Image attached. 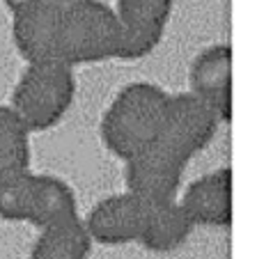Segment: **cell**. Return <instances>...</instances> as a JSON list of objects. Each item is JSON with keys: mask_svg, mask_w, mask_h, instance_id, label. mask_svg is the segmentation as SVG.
Listing matches in <instances>:
<instances>
[{"mask_svg": "<svg viewBox=\"0 0 257 259\" xmlns=\"http://www.w3.org/2000/svg\"><path fill=\"white\" fill-rule=\"evenodd\" d=\"M62 5L30 3L12 12V39L25 62L58 60Z\"/></svg>", "mask_w": 257, "mask_h": 259, "instance_id": "8", "label": "cell"}, {"mask_svg": "<svg viewBox=\"0 0 257 259\" xmlns=\"http://www.w3.org/2000/svg\"><path fill=\"white\" fill-rule=\"evenodd\" d=\"M122 25L103 0H76L62 10L58 60L69 67L94 64L120 55Z\"/></svg>", "mask_w": 257, "mask_h": 259, "instance_id": "3", "label": "cell"}, {"mask_svg": "<svg viewBox=\"0 0 257 259\" xmlns=\"http://www.w3.org/2000/svg\"><path fill=\"white\" fill-rule=\"evenodd\" d=\"M30 167V131L10 106H0V175Z\"/></svg>", "mask_w": 257, "mask_h": 259, "instance_id": "14", "label": "cell"}, {"mask_svg": "<svg viewBox=\"0 0 257 259\" xmlns=\"http://www.w3.org/2000/svg\"><path fill=\"white\" fill-rule=\"evenodd\" d=\"M168 101L170 94L150 80L124 85L101 115V140L108 152L126 163L159 140Z\"/></svg>", "mask_w": 257, "mask_h": 259, "instance_id": "1", "label": "cell"}, {"mask_svg": "<svg viewBox=\"0 0 257 259\" xmlns=\"http://www.w3.org/2000/svg\"><path fill=\"white\" fill-rule=\"evenodd\" d=\"M150 211V202L126 191L120 195L103 197L99 204H94L83 225L90 239L103 245H120L129 241H140Z\"/></svg>", "mask_w": 257, "mask_h": 259, "instance_id": "7", "label": "cell"}, {"mask_svg": "<svg viewBox=\"0 0 257 259\" xmlns=\"http://www.w3.org/2000/svg\"><path fill=\"white\" fill-rule=\"evenodd\" d=\"M191 94L218 115L221 124L232 122V49L213 44L193 60L189 71Z\"/></svg>", "mask_w": 257, "mask_h": 259, "instance_id": "9", "label": "cell"}, {"mask_svg": "<svg viewBox=\"0 0 257 259\" xmlns=\"http://www.w3.org/2000/svg\"><path fill=\"white\" fill-rule=\"evenodd\" d=\"M193 225L230 227L232 223V170L221 167L191 181L177 200Z\"/></svg>", "mask_w": 257, "mask_h": 259, "instance_id": "10", "label": "cell"}, {"mask_svg": "<svg viewBox=\"0 0 257 259\" xmlns=\"http://www.w3.org/2000/svg\"><path fill=\"white\" fill-rule=\"evenodd\" d=\"M88 230L81 220H71L64 225H53L42 230L30 259H85L90 252Z\"/></svg>", "mask_w": 257, "mask_h": 259, "instance_id": "13", "label": "cell"}, {"mask_svg": "<svg viewBox=\"0 0 257 259\" xmlns=\"http://www.w3.org/2000/svg\"><path fill=\"white\" fill-rule=\"evenodd\" d=\"M177 0H117L113 7L122 25L120 60H140L161 44Z\"/></svg>", "mask_w": 257, "mask_h": 259, "instance_id": "6", "label": "cell"}, {"mask_svg": "<svg viewBox=\"0 0 257 259\" xmlns=\"http://www.w3.org/2000/svg\"><path fill=\"white\" fill-rule=\"evenodd\" d=\"M37 175L28 170H16L0 175V218L28 220L34 195Z\"/></svg>", "mask_w": 257, "mask_h": 259, "instance_id": "15", "label": "cell"}, {"mask_svg": "<svg viewBox=\"0 0 257 259\" xmlns=\"http://www.w3.org/2000/svg\"><path fill=\"white\" fill-rule=\"evenodd\" d=\"M30 3H53V5L67 7V5H71V3H76V0H5V5L10 12L19 10V7H23V5H30Z\"/></svg>", "mask_w": 257, "mask_h": 259, "instance_id": "16", "label": "cell"}, {"mask_svg": "<svg viewBox=\"0 0 257 259\" xmlns=\"http://www.w3.org/2000/svg\"><path fill=\"white\" fill-rule=\"evenodd\" d=\"M76 99L74 67L62 60L28 62L10 99V108L30 133L49 131L62 122Z\"/></svg>", "mask_w": 257, "mask_h": 259, "instance_id": "2", "label": "cell"}, {"mask_svg": "<svg viewBox=\"0 0 257 259\" xmlns=\"http://www.w3.org/2000/svg\"><path fill=\"white\" fill-rule=\"evenodd\" d=\"M218 126V115L204 101H200L195 94H170L168 115H165V124L159 136V142L170 147L181 158L191 161L195 154L202 152L213 140Z\"/></svg>", "mask_w": 257, "mask_h": 259, "instance_id": "5", "label": "cell"}, {"mask_svg": "<svg viewBox=\"0 0 257 259\" xmlns=\"http://www.w3.org/2000/svg\"><path fill=\"white\" fill-rule=\"evenodd\" d=\"M193 220L186 215L179 202H163L152 204L150 218H147L145 232L140 236V243L154 252H170L177 250L189 234L193 232Z\"/></svg>", "mask_w": 257, "mask_h": 259, "instance_id": "12", "label": "cell"}, {"mask_svg": "<svg viewBox=\"0 0 257 259\" xmlns=\"http://www.w3.org/2000/svg\"><path fill=\"white\" fill-rule=\"evenodd\" d=\"M186 165V158L156 140L124 163L126 188L150 204L175 202Z\"/></svg>", "mask_w": 257, "mask_h": 259, "instance_id": "4", "label": "cell"}, {"mask_svg": "<svg viewBox=\"0 0 257 259\" xmlns=\"http://www.w3.org/2000/svg\"><path fill=\"white\" fill-rule=\"evenodd\" d=\"M71 220H78L74 191L58 177L37 175L28 223H32L39 230H49L53 225H64Z\"/></svg>", "mask_w": 257, "mask_h": 259, "instance_id": "11", "label": "cell"}]
</instances>
